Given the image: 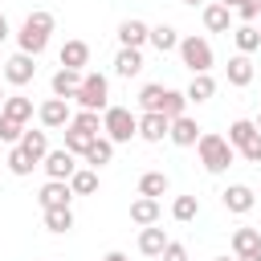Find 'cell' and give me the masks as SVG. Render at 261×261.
I'll use <instances>...</instances> for the list:
<instances>
[{
    "mask_svg": "<svg viewBox=\"0 0 261 261\" xmlns=\"http://www.w3.org/2000/svg\"><path fill=\"white\" fill-rule=\"evenodd\" d=\"M114 73H118V77H139V73H143V49L118 45V53H114Z\"/></svg>",
    "mask_w": 261,
    "mask_h": 261,
    "instance_id": "17",
    "label": "cell"
},
{
    "mask_svg": "<svg viewBox=\"0 0 261 261\" xmlns=\"http://www.w3.org/2000/svg\"><path fill=\"white\" fill-rule=\"evenodd\" d=\"M171 216H175L179 224H192V220L200 216V200H196V196H175V200H171Z\"/></svg>",
    "mask_w": 261,
    "mask_h": 261,
    "instance_id": "31",
    "label": "cell"
},
{
    "mask_svg": "<svg viewBox=\"0 0 261 261\" xmlns=\"http://www.w3.org/2000/svg\"><path fill=\"white\" fill-rule=\"evenodd\" d=\"M220 4H224V8H237V4H241V0H220Z\"/></svg>",
    "mask_w": 261,
    "mask_h": 261,
    "instance_id": "46",
    "label": "cell"
},
{
    "mask_svg": "<svg viewBox=\"0 0 261 261\" xmlns=\"http://www.w3.org/2000/svg\"><path fill=\"white\" fill-rule=\"evenodd\" d=\"M159 261H188V245H184V241H171V237H167V245H163Z\"/></svg>",
    "mask_w": 261,
    "mask_h": 261,
    "instance_id": "40",
    "label": "cell"
},
{
    "mask_svg": "<svg viewBox=\"0 0 261 261\" xmlns=\"http://www.w3.org/2000/svg\"><path fill=\"white\" fill-rule=\"evenodd\" d=\"M8 33H12V29H8V16H4V12H0V45H4V41H8Z\"/></svg>",
    "mask_w": 261,
    "mask_h": 261,
    "instance_id": "43",
    "label": "cell"
},
{
    "mask_svg": "<svg viewBox=\"0 0 261 261\" xmlns=\"http://www.w3.org/2000/svg\"><path fill=\"white\" fill-rule=\"evenodd\" d=\"M167 126H171V118H163L159 110H143L139 114V139L143 143H163L167 139Z\"/></svg>",
    "mask_w": 261,
    "mask_h": 261,
    "instance_id": "12",
    "label": "cell"
},
{
    "mask_svg": "<svg viewBox=\"0 0 261 261\" xmlns=\"http://www.w3.org/2000/svg\"><path fill=\"white\" fill-rule=\"evenodd\" d=\"M0 77H4L8 86H16V90H20V86H29V82L37 77V57L16 49L12 57H4V69H0Z\"/></svg>",
    "mask_w": 261,
    "mask_h": 261,
    "instance_id": "6",
    "label": "cell"
},
{
    "mask_svg": "<svg viewBox=\"0 0 261 261\" xmlns=\"http://www.w3.org/2000/svg\"><path fill=\"white\" fill-rule=\"evenodd\" d=\"M0 114H8V118H16L20 126H29L33 114H37V106H33V98H24V94H4V110H0Z\"/></svg>",
    "mask_w": 261,
    "mask_h": 261,
    "instance_id": "22",
    "label": "cell"
},
{
    "mask_svg": "<svg viewBox=\"0 0 261 261\" xmlns=\"http://www.w3.org/2000/svg\"><path fill=\"white\" fill-rule=\"evenodd\" d=\"M77 110H106L110 106V77L106 73H98V69H82V86H77V94L69 98Z\"/></svg>",
    "mask_w": 261,
    "mask_h": 261,
    "instance_id": "3",
    "label": "cell"
},
{
    "mask_svg": "<svg viewBox=\"0 0 261 261\" xmlns=\"http://www.w3.org/2000/svg\"><path fill=\"white\" fill-rule=\"evenodd\" d=\"M220 204H224L232 216H245V212L257 208V192H253L249 184H228V188L220 192Z\"/></svg>",
    "mask_w": 261,
    "mask_h": 261,
    "instance_id": "9",
    "label": "cell"
},
{
    "mask_svg": "<svg viewBox=\"0 0 261 261\" xmlns=\"http://www.w3.org/2000/svg\"><path fill=\"white\" fill-rule=\"evenodd\" d=\"M77 86H82V69H65V65H57V73L49 77L53 98H73V94H77Z\"/></svg>",
    "mask_w": 261,
    "mask_h": 261,
    "instance_id": "18",
    "label": "cell"
},
{
    "mask_svg": "<svg viewBox=\"0 0 261 261\" xmlns=\"http://www.w3.org/2000/svg\"><path fill=\"white\" fill-rule=\"evenodd\" d=\"M110 159H114V143H110L106 135H94V139H90V147H86V155H82V163L98 171V167H106Z\"/></svg>",
    "mask_w": 261,
    "mask_h": 261,
    "instance_id": "20",
    "label": "cell"
},
{
    "mask_svg": "<svg viewBox=\"0 0 261 261\" xmlns=\"http://www.w3.org/2000/svg\"><path fill=\"white\" fill-rule=\"evenodd\" d=\"M147 45H151V49H159V53H175V45H179V33H175L171 24H151V33H147Z\"/></svg>",
    "mask_w": 261,
    "mask_h": 261,
    "instance_id": "26",
    "label": "cell"
},
{
    "mask_svg": "<svg viewBox=\"0 0 261 261\" xmlns=\"http://www.w3.org/2000/svg\"><path fill=\"white\" fill-rule=\"evenodd\" d=\"M20 135H24V126L16 122V118H8V114H0V143H20Z\"/></svg>",
    "mask_w": 261,
    "mask_h": 261,
    "instance_id": "39",
    "label": "cell"
},
{
    "mask_svg": "<svg viewBox=\"0 0 261 261\" xmlns=\"http://www.w3.org/2000/svg\"><path fill=\"white\" fill-rule=\"evenodd\" d=\"M167 139H171L175 147H196V139H200V122H196L192 114H179V118H171Z\"/></svg>",
    "mask_w": 261,
    "mask_h": 261,
    "instance_id": "14",
    "label": "cell"
},
{
    "mask_svg": "<svg viewBox=\"0 0 261 261\" xmlns=\"http://www.w3.org/2000/svg\"><path fill=\"white\" fill-rule=\"evenodd\" d=\"M237 261H261V249H253V253H237Z\"/></svg>",
    "mask_w": 261,
    "mask_h": 261,
    "instance_id": "44",
    "label": "cell"
},
{
    "mask_svg": "<svg viewBox=\"0 0 261 261\" xmlns=\"http://www.w3.org/2000/svg\"><path fill=\"white\" fill-rule=\"evenodd\" d=\"M212 94H216V77H212V73H192V82H188V90H184L188 106H204Z\"/></svg>",
    "mask_w": 261,
    "mask_h": 261,
    "instance_id": "19",
    "label": "cell"
},
{
    "mask_svg": "<svg viewBox=\"0 0 261 261\" xmlns=\"http://www.w3.org/2000/svg\"><path fill=\"white\" fill-rule=\"evenodd\" d=\"M37 204H41V212H45V208H69V204H73L69 179H45L41 192H37Z\"/></svg>",
    "mask_w": 261,
    "mask_h": 261,
    "instance_id": "8",
    "label": "cell"
},
{
    "mask_svg": "<svg viewBox=\"0 0 261 261\" xmlns=\"http://www.w3.org/2000/svg\"><path fill=\"white\" fill-rule=\"evenodd\" d=\"M69 188H73V196H94V192H98V171L82 163V167L69 175Z\"/></svg>",
    "mask_w": 261,
    "mask_h": 261,
    "instance_id": "28",
    "label": "cell"
},
{
    "mask_svg": "<svg viewBox=\"0 0 261 261\" xmlns=\"http://www.w3.org/2000/svg\"><path fill=\"white\" fill-rule=\"evenodd\" d=\"M257 16H261V0H241L232 8V20H241V24H253Z\"/></svg>",
    "mask_w": 261,
    "mask_h": 261,
    "instance_id": "38",
    "label": "cell"
},
{
    "mask_svg": "<svg viewBox=\"0 0 261 261\" xmlns=\"http://www.w3.org/2000/svg\"><path fill=\"white\" fill-rule=\"evenodd\" d=\"M253 126H257V130H261V114H257V118H253Z\"/></svg>",
    "mask_w": 261,
    "mask_h": 261,
    "instance_id": "47",
    "label": "cell"
},
{
    "mask_svg": "<svg viewBox=\"0 0 261 261\" xmlns=\"http://www.w3.org/2000/svg\"><path fill=\"white\" fill-rule=\"evenodd\" d=\"M232 45H237V53H257L261 49V29L257 24H232Z\"/></svg>",
    "mask_w": 261,
    "mask_h": 261,
    "instance_id": "23",
    "label": "cell"
},
{
    "mask_svg": "<svg viewBox=\"0 0 261 261\" xmlns=\"http://www.w3.org/2000/svg\"><path fill=\"white\" fill-rule=\"evenodd\" d=\"M196 155H200V163H204L208 175H224V171L237 163V147H232L224 135H216V130H200Z\"/></svg>",
    "mask_w": 261,
    "mask_h": 261,
    "instance_id": "2",
    "label": "cell"
},
{
    "mask_svg": "<svg viewBox=\"0 0 261 261\" xmlns=\"http://www.w3.org/2000/svg\"><path fill=\"white\" fill-rule=\"evenodd\" d=\"M0 110H4V90H0Z\"/></svg>",
    "mask_w": 261,
    "mask_h": 261,
    "instance_id": "49",
    "label": "cell"
},
{
    "mask_svg": "<svg viewBox=\"0 0 261 261\" xmlns=\"http://www.w3.org/2000/svg\"><path fill=\"white\" fill-rule=\"evenodd\" d=\"M20 147L29 151V159H37V163H41V159L49 155V130H45V126H41V130L24 126V135H20Z\"/></svg>",
    "mask_w": 261,
    "mask_h": 261,
    "instance_id": "24",
    "label": "cell"
},
{
    "mask_svg": "<svg viewBox=\"0 0 261 261\" xmlns=\"http://www.w3.org/2000/svg\"><path fill=\"white\" fill-rule=\"evenodd\" d=\"M69 126H77L82 135H102V114L98 110H73Z\"/></svg>",
    "mask_w": 261,
    "mask_h": 261,
    "instance_id": "36",
    "label": "cell"
},
{
    "mask_svg": "<svg viewBox=\"0 0 261 261\" xmlns=\"http://www.w3.org/2000/svg\"><path fill=\"white\" fill-rule=\"evenodd\" d=\"M69 118H73L69 98H45V102L37 106V122H41L45 130H61V126H69Z\"/></svg>",
    "mask_w": 261,
    "mask_h": 261,
    "instance_id": "7",
    "label": "cell"
},
{
    "mask_svg": "<svg viewBox=\"0 0 261 261\" xmlns=\"http://www.w3.org/2000/svg\"><path fill=\"white\" fill-rule=\"evenodd\" d=\"M179 4H188V8H204L208 0H179Z\"/></svg>",
    "mask_w": 261,
    "mask_h": 261,
    "instance_id": "45",
    "label": "cell"
},
{
    "mask_svg": "<svg viewBox=\"0 0 261 261\" xmlns=\"http://www.w3.org/2000/svg\"><path fill=\"white\" fill-rule=\"evenodd\" d=\"M212 261H237V257H212Z\"/></svg>",
    "mask_w": 261,
    "mask_h": 261,
    "instance_id": "48",
    "label": "cell"
},
{
    "mask_svg": "<svg viewBox=\"0 0 261 261\" xmlns=\"http://www.w3.org/2000/svg\"><path fill=\"white\" fill-rule=\"evenodd\" d=\"M175 53H179V61L192 69V73H212V45H208V37H200V33H188V37H179V45H175Z\"/></svg>",
    "mask_w": 261,
    "mask_h": 261,
    "instance_id": "5",
    "label": "cell"
},
{
    "mask_svg": "<svg viewBox=\"0 0 261 261\" xmlns=\"http://www.w3.org/2000/svg\"><path fill=\"white\" fill-rule=\"evenodd\" d=\"M261 249V228H232V253H253Z\"/></svg>",
    "mask_w": 261,
    "mask_h": 261,
    "instance_id": "33",
    "label": "cell"
},
{
    "mask_svg": "<svg viewBox=\"0 0 261 261\" xmlns=\"http://www.w3.org/2000/svg\"><path fill=\"white\" fill-rule=\"evenodd\" d=\"M57 61H61L65 69H86V65H90V45H86L82 37H73V41H65V45L57 49Z\"/></svg>",
    "mask_w": 261,
    "mask_h": 261,
    "instance_id": "15",
    "label": "cell"
},
{
    "mask_svg": "<svg viewBox=\"0 0 261 261\" xmlns=\"http://www.w3.org/2000/svg\"><path fill=\"white\" fill-rule=\"evenodd\" d=\"M53 29H57L53 12H49V8H33V12L20 20V29H16V49H20V53H33V57H41V53L49 49V37H53Z\"/></svg>",
    "mask_w": 261,
    "mask_h": 261,
    "instance_id": "1",
    "label": "cell"
},
{
    "mask_svg": "<svg viewBox=\"0 0 261 261\" xmlns=\"http://www.w3.org/2000/svg\"><path fill=\"white\" fill-rule=\"evenodd\" d=\"M41 167H45L49 179H69L77 171V155H69L65 147H49V155L41 159Z\"/></svg>",
    "mask_w": 261,
    "mask_h": 261,
    "instance_id": "10",
    "label": "cell"
},
{
    "mask_svg": "<svg viewBox=\"0 0 261 261\" xmlns=\"http://www.w3.org/2000/svg\"><path fill=\"white\" fill-rule=\"evenodd\" d=\"M33 167H37V159H29V151L20 143H12L8 147V171L12 175H33Z\"/></svg>",
    "mask_w": 261,
    "mask_h": 261,
    "instance_id": "30",
    "label": "cell"
},
{
    "mask_svg": "<svg viewBox=\"0 0 261 261\" xmlns=\"http://www.w3.org/2000/svg\"><path fill=\"white\" fill-rule=\"evenodd\" d=\"M147 33H151V24H147V20H139V16H126V20L118 24V45L143 49V45H147Z\"/></svg>",
    "mask_w": 261,
    "mask_h": 261,
    "instance_id": "16",
    "label": "cell"
},
{
    "mask_svg": "<svg viewBox=\"0 0 261 261\" xmlns=\"http://www.w3.org/2000/svg\"><path fill=\"white\" fill-rule=\"evenodd\" d=\"M253 135H257L253 118H232V122H228V135H224V139H228V143H232V147L241 151V147H245V143H249Z\"/></svg>",
    "mask_w": 261,
    "mask_h": 261,
    "instance_id": "29",
    "label": "cell"
},
{
    "mask_svg": "<svg viewBox=\"0 0 261 261\" xmlns=\"http://www.w3.org/2000/svg\"><path fill=\"white\" fill-rule=\"evenodd\" d=\"M61 130H65V143H61V147H65V151H69V155H77V159H82V155H86V147H90V139H94V135H82V130H77V126H61Z\"/></svg>",
    "mask_w": 261,
    "mask_h": 261,
    "instance_id": "37",
    "label": "cell"
},
{
    "mask_svg": "<svg viewBox=\"0 0 261 261\" xmlns=\"http://www.w3.org/2000/svg\"><path fill=\"white\" fill-rule=\"evenodd\" d=\"M163 90H167L163 82H147V86L139 90V114H143V110H159V106H163Z\"/></svg>",
    "mask_w": 261,
    "mask_h": 261,
    "instance_id": "34",
    "label": "cell"
},
{
    "mask_svg": "<svg viewBox=\"0 0 261 261\" xmlns=\"http://www.w3.org/2000/svg\"><path fill=\"white\" fill-rule=\"evenodd\" d=\"M159 114H163V118H179V114H188V98H184V90H163V106H159Z\"/></svg>",
    "mask_w": 261,
    "mask_h": 261,
    "instance_id": "35",
    "label": "cell"
},
{
    "mask_svg": "<svg viewBox=\"0 0 261 261\" xmlns=\"http://www.w3.org/2000/svg\"><path fill=\"white\" fill-rule=\"evenodd\" d=\"M253 73H257V65H253L249 53H232L228 65H224V77H228V86H237V90H245V86L253 82Z\"/></svg>",
    "mask_w": 261,
    "mask_h": 261,
    "instance_id": "11",
    "label": "cell"
},
{
    "mask_svg": "<svg viewBox=\"0 0 261 261\" xmlns=\"http://www.w3.org/2000/svg\"><path fill=\"white\" fill-rule=\"evenodd\" d=\"M159 216H163V208H159V200H155V196H139V200H130V220H135L139 228L159 224Z\"/></svg>",
    "mask_w": 261,
    "mask_h": 261,
    "instance_id": "21",
    "label": "cell"
},
{
    "mask_svg": "<svg viewBox=\"0 0 261 261\" xmlns=\"http://www.w3.org/2000/svg\"><path fill=\"white\" fill-rule=\"evenodd\" d=\"M237 155H241L245 163H261V130H257V135H253V139H249V143H245Z\"/></svg>",
    "mask_w": 261,
    "mask_h": 261,
    "instance_id": "41",
    "label": "cell"
},
{
    "mask_svg": "<svg viewBox=\"0 0 261 261\" xmlns=\"http://www.w3.org/2000/svg\"><path fill=\"white\" fill-rule=\"evenodd\" d=\"M200 16H204V29L208 33H232V8H224L220 0H208L200 8Z\"/></svg>",
    "mask_w": 261,
    "mask_h": 261,
    "instance_id": "13",
    "label": "cell"
},
{
    "mask_svg": "<svg viewBox=\"0 0 261 261\" xmlns=\"http://www.w3.org/2000/svg\"><path fill=\"white\" fill-rule=\"evenodd\" d=\"M0 69H4V61H0Z\"/></svg>",
    "mask_w": 261,
    "mask_h": 261,
    "instance_id": "50",
    "label": "cell"
},
{
    "mask_svg": "<svg viewBox=\"0 0 261 261\" xmlns=\"http://www.w3.org/2000/svg\"><path fill=\"white\" fill-rule=\"evenodd\" d=\"M167 188H171V179H167V171H143L139 175V196H167Z\"/></svg>",
    "mask_w": 261,
    "mask_h": 261,
    "instance_id": "27",
    "label": "cell"
},
{
    "mask_svg": "<svg viewBox=\"0 0 261 261\" xmlns=\"http://www.w3.org/2000/svg\"><path fill=\"white\" fill-rule=\"evenodd\" d=\"M102 135H106L114 147L139 139V114H135L130 106H106V110H102Z\"/></svg>",
    "mask_w": 261,
    "mask_h": 261,
    "instance_id": "4",
    "label": "cell"
},
{
    "mask_svg": "<svg viewBox=\"0 0 261 261\" xmlns=\"http://www.w3.org/2000/svg\"><path fill=\"white\" fill-rule=\"evenodd\" d=\"M45 228L49 232H69L73 228V208H45Z\"/></svg>",
    "mask_w": 261,
    "mask_h": 261,
    "instance_id": "32",
    "label": "cell"
},
{
    "mask_svg": "<svg viewBox=\"0 0 261 261\" xmlns=\"http://www.w3.org/2000/svg\"><path fill=\"white\" fill-rule=\"evenodd\" d=\"M102 261H130V257H126V253H122V249H110V253H106V257H102Z\"/></svg>",
    "mask_w": 261,
    "mask_h": 261,
    "instance_id": "42",
    "label": "cell"
},
{
    "mask_svg": "<svg viewBox=\"0 0 261 261\" xmlns=\"http://www.w3.org/2000/svg\"><path fill=\"white\" fill-rule=\"evenodd\" d=\"M163 245H167V232H163L159 224L139 228V253H143V257H159V253H163Z\"/></svg>",
    "mask_w": 261,
    "mask_h": 261,
    "instance_id": "25",
    "label": "cell"
}]
</instances>
